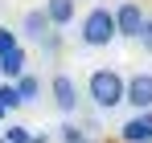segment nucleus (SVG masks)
<instances>
[{"label": "nucleus", "instance_id": "f257e3e1", "mask_svg": "<svg viewBox=\"0 0 152 143\" xmlns=\"http://www.w3.org/2000/svg\"><path fill=\"white\" fill-rule=\"evenodd\" d=\"M124 90H127V82L115 70H95L91 78H86V94H91V102H95L99 110L119 106V102H124Z\"/></svg>", "mask_w": 152, "mask_h": 143}, {"label": "nucleus", "instance_id": "f03ea898", "mask_svg": "<svg viewBox=\"0 0 152 143\" xmlns=\"http://www.w3.org/2000/svg\"><path fill=\"white\" fill-rule=\"evenodd\" d=\"M111 41H115V12L99 4V8H91L82 17V45L103 49V45H111Z\"/></svg>", "mask_w": 152, "mask_h": 143}, {"label": "nucleus", "instance_id": "7ed1b4c3", "mask_svg": "<svg viewBox=\"0 0 152 143\" xmlns=\"http://www.w3.org/2000/svg\"><path fill=\"white\" fill-rule=\"evenodd\" d=\"M111 12H115V37L140 41V29H144V17H148V12H144L136 0H124V4H115Z\"/></svg>", "mask_w": 152, "mask_h": 143}, {"label": "nucleus", "instance_id": "20e7f679", "mask_svg": "<svg viewBox=\"0 0 152 143\" xmlns=\"http://www.w3.org/2000/svg\"><path fill=\"white\" fill-rule=\"evenodd\" d=\"M50 94H53V106L62 115H74L78 110V86H74L70 74H53L50 78Z\"/></svg>", "mask_w": 152, "mask_h": 143}, {"label": "nucleus", "instance_id": "39448f33", "mask_svg": "<svg viewBox=\"0 0 152 143\" xmlns=\"http://www.w3.org/2000/svg\"><path fill=\"white\" fill-rule=\"evenodd\" d=\"M124 102L136 115H140V110H152V74H132V78H127Z\"/></svg>", "mask_w": 152, "mask_h": 143}, {"label": "nucleus", "instance_id": "423d86ee", "mask_svg": "<svg viewBox=\"0 0 152 143\" xmlns=\"http://www.w3.org/2000/svg\"><path fill=\"white\" fill-rule=\"evenodd\" d=\"M119 143H152V110H140L119 127Z\"/></svg>", "mask_w": 152, "mask_h": 143}, {"label": "nucleus", "instance_id": "0eeeda50", "mask_svg": "<svg viewBox=\"0 0 152 143\" xmlns=\"http://www.w3.org/2000/svg\"><path fill=\"white\" fill-rule=\"evenodd\" d=\"M21 33H25V37H33V41H45V37L53 33V25H50V17H45V8H29L25 21H21Z\"/></svg>", "mask_w": 152, "mask_h": 143}, {"label": "nucleus", "instance_id": "6e6552de", "mask_svg": "<svg viewBox=\"0 0 152 143\" xmlns=\"http://www.w3.org/2000/svg\"><path fill=\"white\" fill-rule=\"evenodd\" d=\"M45 17H50L53 29H66L78 17V0H45Z\"/></svg>", "mask_w": 152, "mask_h": 143}, {"label": "nucleus", "instance_id": "1a4fd4ad", "mask_svg": "<svg viewBox=\"0 0 152 143\" xmlns=\"http://www.w3.org/2000/svg\"><path fill=\"white\" fill-rule=\"evenodd\" d=\"M25 49L17 45V49H8V53H0V78H8V82H17L21 74H25Z\"/></svg>", "mask_w": 152, "mask_h": 143}, {"label": "nucleus", "instance_id": "9d476101", "mask_svg": "<svg viewBox=\"0 0 152 143\" xmlns=\"http://www.w3.org/2000/svg\"><path fill=\"white\" fill-rule=\"evenodd\" d=\"M12 86H17V94H21V106L37 102V98H41V90H45V82H41L37 74H21V78H17Z\"/></svg>", "mask_w": 152, "mask_h": 143}, {"label": "nucleus", "instance_id": "9b49d317", "mask_svg": "<svg viewBox=\"0 0 152 143\" xmlns=\"http://www.w3.org/2000/svg\"><path fill=\"white\" fill-rule=\"evenodd\" d=\"M86 127H78V123H62L58 127V143H82L86 135H82Z\"/></svg>", "mask_w": 152, "mask_h": 143}, {"label": "nucleus", "instance_id": "f8f14e48", "mask_svg": "<svg viewBox=\"0 0 152 143\" xmlns=\"http://www.w3.org/2000/svg\"><path fill=\"white\" fill-rule=\"evenodd\" d=\"M4 139L8 143H33V131L21 127V123H8V127H4Z\"/></svg>", "mask_w": 152, "mask_h": 143}, {"label": "nucleus", "instance_id": "ddd939ff", "mask_svg": "<svg viewBox=\"0 0 152 143\" xmlns=\"http://www.w3.org/2000/svg\"><path fill=\"white\" fill-rule=\"evenodd\" d=\"M0 106H4V110H17V106H21V94H17V86H12V82H4V86H0Z\"/></svg>", "mask_w": 152, "mask_h": 143}, {"label": "nucleus", "instance_id": "4468645a", "mask_svg": "<svg viewBox=\"0 0 152 143\" xmlns=\"http://www.w3.org/2000/svg\"><path fill=\"white\" fill-rule=\"evenodd\" d=\"M8 49H17V33L8 25H0V53H8Z\"/></svg>", "mask_w": 152, "mask_h": 143}, {"label": "nucleus", "instance_id": "2eb2a0df", "mask_svg": "<svg viewBox=\"0 0 152 143\" xmlns=\"http://www.w3.org/2000/svg\"><path fill=\"white\" fill-rule=\"evenodd\" d=\"M140 45H144V49L152 53V12L144 17V29H140Z\"/></svg>", "mask_w": 152, "mask_h": 143}, {"label": "nucleus", "instance_id": "dca6fc26", "mask_svg": "<svg viewBox=\"0 0 152 143\" xmlns=\"http://www.w3.org/2000/svg\"><path fill=\"white\" fill-rule=\"evenodd\" d=\"M58 45H62V41H58V33H50V37L41 41V49H45V53H58Z\"/></svg>", "mask_w": 152, "mask_h": 143}, {"label": "nucleus", "instance_id": "f3484780", "mask_svg": "<svg viewBox=\"0 0 152 143\" xmlns=\"http://www.w3.org/2000/svg\"><path fill=\"white\" fill-rule=\"evenodd\" d=\"M33 143H50V135H33Z\"/></svg>", "mask_w": 152, "mask_h": 143}, {"label": "nucleus", "instance_id": "a211bd4d", "mask_svg": "<svg viewBox=\"0 0 152 143\" xmlns=\"http://www.w3.org/2000/svg\"><path fill=\"white\" fill-rule=\"evenodd\" d=\"M82 143H99V139H91V135H86V139H82Z\"/></svg>", "mask_w": 152, "mask_h": 143}, {"label": "nucleus", "instance_id": "6ab92c4d", "mask_svg": "<svg viewBox=\"0 0 152 143\" xmlns=\"http://www.w3.org/2000/svg\"><path fill=\"white\" fill-rule=\"evenodd\" d=\"M4 115H8V110H4V106H0V119H4Z\"/></svg>", "mask_w": 152, "mask_h": 143}, {"label": "nucleus", "instance_id": "aec40b11", "mask_svg": "<svg viewBox=\"0 0 152 143\" xmlns=\"http://www.w3.org/2000/svg\"><path fill=\"white\" fill-rule=\"evenodd\" d=\"M0 143H8V139H4V135H0Z\"/></svg>", "mask_w": 152, "mask_h": 143}]
</instances>
